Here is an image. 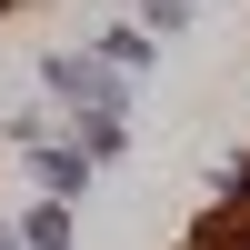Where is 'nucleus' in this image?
Instances as JSON below:
<instances>
[{
	"label": "nucleus",
	"mask_w": 250,
	"mask_h": 250,
	"mask_svg": "<svg viewBox=\"0 0 250 250\" xmlns=\"http://www.w3.org/2000/svg\"><path fill=\"white\" fill-rule=\"evenodd\" d=\"M40 90L60 100V120H80V110H120L130 120V70H110L90 40L80 50H40Z\"/></svg>",
	"instance_id": "f257e3e1"
},
{
	"label": "nucleus",
	"mask_w": 250,
	"mask_h": 250,
	"mask_svg": "<svg viewBox=\"0 0 250 250\" xmlns=\"http://www.w3.org/2000/svg\"><path fill=\"white\" fill-rule=\"evenodd\" d=\"M20 160H30V180H40V190H50V200H70V210H80V200H90V180H100V160L80 150L70 130H60V140H40V150H20Z\"/></svg>",
	"instance_id": "f03ea898"
},
{
	"label": "nucleus",
	"mask_w": 250,
	"mask_h": 250,
	"mask_svg": "<svg viewBox=\"0 0 250 250\" xmlns=\"http://www.w3.org/2000/svg\"><path fill=\"white\" fill-rule=\"evenodd\" d=\"M10 230H20V250H80V230H70V200H50V190H40L30 210L10 220Z\"/></svg>",
	"instance_id": "7ed1b4c3"
},
{
	"label": "nucleus",
	"mask_w": 250,
	"mask_h": 250,
	"mask_svg": "<svg viewBox=\"0 0 250 250\" xmlns=\"http://www.w3.org/2000/svg\"><path fill=\"white\" fill-rule=\"evenodd\" d=\"M0 130H10V150H40V140H60V130H70V120H60V100L40 90V100H20V110L0 120Z\"/></svg>",
	"instance_id": "20e7f679"
},
{
	"label": "nucleus",
	"mask_w": 250,
	"mask_h": 250,
	"mask_svg": "<svg viewBox=\"0 0 250 250\" xmlns=\"http://www.w3.org/2000/svg\"><path fill=\"white\" fill-rule=\"evenodd\" d=\"M70 140H80V150L100 160V170H110V160L130 150V120H120V110H80V120H70Z\"/></svg>",
	"instance_id": "39448f33"
},
{
	"label": "nucleus",
	"mask_w": 250,
	"mask_h": 250,
	"mask_svg": "<svg viewBox=\"0 0 250 250\" xmlns=\"http://www.w3.org/2000/svg\"><path fill=\"white\" fill-rule=\"evenodd\" d=\"M90 50H100V60H110V70H130V80H140V70H150V60H160V40H150V30H140V20H120V30H100V40H90Z\"/></svg>",
	"instance_id": "423d86ee"
},
{
	"label": "nucleus",
	"mask_w": 250,
	"mask_h": 250,
	"mask_svg": "<svg viewBox=\"0 0 250 250\" xmlns=\"http://www.w3.org/2000/svg\"><path fill=\"white\" fill-rule=\"evenodd\" d=\"M210 200H230V210H250V150H230V160L210 170Z\"/></svg>",
	"instance_id": "0eeeda50"
},
{
	"label": "nucleus",
	"mask_w": 250,
	"mask_h": 250,
	"mask_svg": "<svg viewBox=\"0 0 250 250\" xmlns=\"http://www.w3.org/2000/svg\"><path fill=\"white\" fill-rule=\"evenodd\" d=\"M140 30H150V40H180V30H190V0H140Z\"/></svg>",
	"instance_id": "6e6552de"
},
{
	"label": "nucleus",
	"mask_w": 250,
	"mask_h": 250,
	"mask_svg": "<svg viewBox=\"0 0 250 250\" xmlns=\"http://www.w3.org/2000/svg\"><path fill=\"white\" fill-rule=\"evenodd\" d=\"M0 250H20V230H10V220H0Z\"/></svg>",
	"instance_id": "1a4fd4ad"
}]
</instances>
